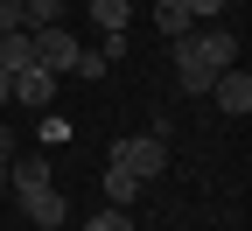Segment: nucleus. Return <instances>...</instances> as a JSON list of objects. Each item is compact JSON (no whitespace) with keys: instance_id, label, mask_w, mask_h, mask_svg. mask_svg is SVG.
I'll return each mask as SVG.
<instances>
[{"instance_id":"1","label":"nucleus","mask_w":252,"mask_h":231,"mask_svg":"<svg viewBox=\"0 0 252 231\" xmlns=\"http://www.w3.org/2000/svg\"><path fill=\"white\" fill-rule=\"evenodd\" d=\"M238 63V35L231 28H189V35L175 42V77H182V91L189 98H210V84H217V70H231Z\"/></svg>"},{"instance_id":"2","label":"nucleus","mask_w":252,"mask_h":231,"mask_svg":"<svg viewBox=\"0 0 252 231\" xmlns=\"http://www.w3.org/2000/svg\"><path fill=\"white\" fill-rule=\"evenodd\" d=\"M112 168H126V175L154 182V175L168 168V140H161V133H133V140H112Z\"/></svg>"},{"instance_id":"3","label":"nucleus","mask_w":252,"mask_h":231,"mask_svg":"<svg viewBox=\"0 0 252 231\" xmlns=\"http://www.w3.org/2000/svg\"><path fill=\"white\" fill-rule=\"evenodd\" d=\"M28 35H35V63L49 77H70V63H77V35L63 21H49V28H28Z\"/></svg>"},{"instance_id":"4","label":"nucleus","mask_w":252,"mask_h":231,"mask_svg":"<svg viewBox=\"0 0 252 231\" xmlns=\"http://www.w3.org/2000/svg\"><path fill=\"white\" fill-rule=\"evenodd\" d=\"M49 91H56V77L42 70V63H28V70H14V77H7V105L42 112V105H49Z\"/></svg>"},{"instance_id":"5","label":"nucleus","mask_w":252,"mask_h":231,"mask_svg":"<svg viewBox=\"0 0 252 231\" xmlns=\"http://www.w3.org/2000/svg\"><path fill=\"white\" fill-rule=\"evenodd\" d=\"M210 98H217V112H231V119H245V112H252V77L238 70V63H231V70H217Z\"/></svg>"},{"instance_id":"6","label":"nucleus","mask_w":252,"mask_h":231,"mask_svg":"<svg viewBox=\"0 0 252 231\" xmlns=\"http://www.w3.org/2000/svg\"><path fill=\"white\" fill-rule=\"evenodd\" d=\"M14 203H21V217L35 224V231H56L63 217H70V203H63L56 189H28V196H14Z\"/></svg>"},{"instance_id":"7","label":"nucleus","mask_w":252,"mask_h":231,"mask_svg":"<svg viewBox=\"0 0 252 231\" xmlns=\"http://www.w3.org/2000/svg\"><path fill=\"white\" fill-rule=\"evenodd\" d=\"M7 182H14V196L49 189V154H21V161H7Z\"/></svg>"},{"instance_id":"8","label":"nucleus","mask_w":252,"mask_h":231,"mask_svg":"<svg viewBox=\"0 0 252 231\" xmlns=\"http://www.w3.org/2000/svg\"><path fill=\"white\" fill-rule=\"evenodd\" d=\"M28 63H35V35H28V28H7V35H0V70H28Z\"/></svg>"},{"instance_id":"9","label":"nucleus","mask_w":252,"mask_h":231,"mask_svg":"<svg viewBox=\"0 0 252 231\" xmlns=\"http://www.w3.org/2000/svg\"><path fill=\"white\" fill-rule=\"evenodd\" d=\"M154 28H161L168 42H182L189 35V7H182V0H154Z\"/></svg>"},{"instance_id":"10","label":"nucleus","mask_w":252,"mask_h":231,"mask_svg":"<svg viewBox=\"0 0 252 231\" xmlns=\"http://www.w3.org/2000/svg\"><path fill=\"white\" fill-rule=\"evenodd\" d=\"M140 189H147L140 175H126V168H105V196H112L119 210H133V196H140Z\"/></svg>"},{"instance_id":"11","label":"nucleus","mask_w":252,"mask_h":231,"mask_svg":"<svg viewBox=\"0 0 252 231\" xmlns=\"http://www.w3.org/2000/svg\"><path fill=\"white\" fill-rule=\"evenodd\" d=\"M126 14H133L126 0H91V21H98L105 35H112V28H126Z\"/></svg>"},{"instance_id":"12","label":"nucleus","mask_w":252,"mask_h":231,"mask_svg":"<svg viewBox=\"0 0 252 231\" xmlns=\"http://www.w3.org/2000/svg\"><path fill=\"white\" fill-rule=\"evenodd\" d=\"M105 70H112V63H105L98 49H77V63H70V77H84V84H98Z\"/></svg>"},{"instance_id":"13","label":"nucleus","mask_w":252,"mask_h":231,"mask_svg":"<svg viewBox=\"0 0 252 231\" xmlns=\"http://www.w3.org/2000/svg\"><path fill=\"white\" fill-rule=\"evenodd\" d=\"M84 231H133V217H126L119 203H105L98 217H84Z\"/></svg>"},{"instance_id":"14","label":"nucleus","mask_w":252,"mask_h":231,"mask_svg":"<svg viewBox=\"0 0 252 231\" xmlns=\"http://www.w3.org/2000/svg\"><path fill=\"white\" fill-rule=\"evenodd\" d=\"M182 7H189V21H217V14H224V0H182Z\"/></svg>"},{"instance_id":"15","label":"nucleus","mask_w":252,"mask_h":231,"mask_svg":"<svg viewBox=\"0 0 252 231\" xmlns=\"http://www.w3.org/2000/svg\"><path fill=\"white\" fill-rule=\"evenodd\" d=\"M7 28H21V0H0V35Z\"/></svg>"},{"instance_id":"16","label":"nucleus","mask_w":252,"mask_h":231,"mask_svg":"<svg viewBox=\"0 0 252 231\" xmlns=\"http://www.w3.org/2000/svg\"><path fill=\"white\" fill-rule=\"evenodd\" d=\"M14 161V133H7V119H0V168Z\"/></svg>"},{"instance_id":"17","label":"nucleus","mask_w":252,"mask_h":231,"mask_svg":"<svg viewBox=\"0 0 252 231\" xmlns=\"http://www.w3.org/2000/svg\"><path fill=\"white\" fill-rule=\"evenodd\" d=\"M0 105H7V70H0Z\"/></svg>"},{"instance_id":"18","label":"nucleus","mask_w":252,"mask_h":231,"mask_svg":"<svg viewBox=\"0 0 252 231\" xmlns=\"http://www.w3.org/2000/svg\"><path fill=\"white\" fill-rule=\"evenodd\" d=\"M0 189H7V168H0Z\"/></svg>"}]
</instances>
